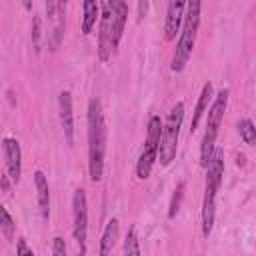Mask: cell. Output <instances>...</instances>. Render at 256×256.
Returning <instances> with one entry per match:
<instances>
[{"label": "cell", "instance_id": "obj_1", "mask_svg": "<svg viewBox=\"0 0 256 256\" xmlns=\"http://www.w3.org/2000/svg\"><path fill=\"white\" fill-rule=\"evenodd\" d=\"M88 176L92 182H100L104 174V156H106V122L102 104L98 98L88 102Z\"/></svg>", "mask_w": 256, "mask_h": 256}, {"label": "cell", "instance_id": "obj_2", "mask_svg": "<svg viewBox=\"0 0 256 256\" xmlns=\"http://www.w3.org/2000/svg\"><path fill=\"white\" fill-rule=\"evenodd\" d=\"M198 26H200V2L192 0L186 2V16H184V24L178 36V44L170 62V70L172 72H182L192 56L194 44H196V36H198Z\"/></svg>", "mask_w": 256, "mask_h": 256}, {"label": "cell", "instance_id": "obj_3", "mask_svg": "<svg viewBox=\"0 0 256 256\" xmlns=\"http://www.w3.org/2000/svg\"><path fill=\"white\" fill-rule=\"evenodd\" d=\"M228 88H222L210 108H208V122H206V132H204V138H202V144H200V166L206 168L214 150H216V138H218V132H220V124H222V118H224V112H226V106H228Z\"/></svg>", "mask_w": 256, "mask_h": 256}, {"label": "cell", "instance_id": "obj_4", "mask_svg": "<svg viewBox=\"0 0 256 256\" xmlns=\"http://www.w3.org/2000/svg\"><path fill=\"white\" fill-rule=\"evenodd\" d=\"M182 120H184V102H176L170 108L168 118L164 122V130H162V140H160V150H158V158L162 166H168L176 158Z\"/></svg>", "mask_w": 256, "mask_h": 256}, {"label": "cell", "instance_id": "obj_5", "mask_svg": "<svg viewBox=\"0 0 256 256\" xmlns=\"http://www.w3.org/2000/svg\"><path fill=\"white\" fill-rule=\"evenodd\" d=\"M72 220H74V240L78 246L76 256H86V238H88V200L82 188H76L72 194Z\"/></svg>", "mask_w": 256, "mask_h": 256}, {"label": "cell", "instance_id": "obj_6", "mask_svg": "<svg viewBox=\"0 0 256 256\" xmlns=\"http://www.w3.org/2000/svg\"><path fill=\"white\" fill-rule=\"evenodd\" d=\"M112 24H114V12L108 2H100V26H98V60L108 62L112 50Z\"/></svg>", "mask_w": 256, "mask_h": 256}, {"label": "cell", "instance_id": "obj_7", "mask_svg": "<svg viewBox=\"0 0 256 256\" xmlns=\"http://www.w3.org/2000/svg\"><path fill=\"white\" fill-rule=\"evenodd\" d=\"M46 14L52 20L48 46H50V50H56L62 42L64 28H66V2H46Z\"/></svg>", "mask_w": 256, "mask_h": 256}, {"label": "cell", "instance_id": "obj_8", "mask_svg": "<svg viewBox=\"0 0 256 256\" xmlns=\"http://www.w3.org/2000/svg\"><path fill=\"white\" fill-rule=\"evenodd\" d=\"M2 152H4V160H6V172H8L10 180L14 184H18L20 176H22V148H20V142L16 138L4 136L2 138Z\"/></svg>", "mask_w": 256, "mask_h": 256}, {"label": "cell", "instance_id": "obj_9", "mask_svg": "<svg viewBox=\"0 0 256 256\" xmlns=\"http://www.w3.org/2000/svg\"><path fill=\"white\" fill-rule=\"evenodd\" d=\"M184 16H186V2H168L166 6V20H164V40L172 42L176 38V34L180 36L182 24H184Z\"/></svg>", "mask_w": 256, "mask_h": 256}, {"label": "cell", "instance_id": "obj_10", "mask_svg": "<svg viewBox=\"0 0 256 256\" xmlns=\"http://www.w3.org/2000/svg\"><path fill=\"white\" fill-rule=\"evenodd\" d=\"M58 112H60V126L68 146L74 144V112H72V94L62 90L58 94Z\"/></svg>", "mask_w": 256, "mask_h": 256}, {"label": "cell", "instance_id": "obj_11", "mask_svg": "<svg viewBox=\"0 0 256 256\" xmlns=\"http://www.w3.org/2000/svg\"><path fill=\"white\" fill-rule=\"evenodd\" d=\"M222 176H224V154L220 148H216L206 166V192L216 194L220 190Z\"/></svg>", "mask_w": 256, "mask_h": 256}, {"label": "cell", "instance_id": "obj_12", "mask_svg": "<svg viewBox=\"0 0 256 256\" xmlns=\"http://www.w3.org/2000/svg\"><path fill=\"white\" fill-rule=\"evenodd\" d=\"M34 186H36V198H38V210L44 220L50 218V188H48V178L44 176L42 170L34 172Z\"/></svg>", "mask_w": 256, "mask_h": 256}, {"label": "cell", "instance_id": "obj_13", "mask_svg": "<svg viewBox=\"0 0 256 256\" xmlns=\"http://www.w3.org/2000/svg\"><path fill=\"white\" fill-rule=\"evenodd\" d=\"M112 12H114V24H112V50L118 48L120 40H122V32L126 26V16H128V4L126 2H118V0H110Z\"/></svg>", "mask_w": 256, "mask_h": 256}, {"label": "cell", "instance_id": "obj_14", "mask_svg": "<svg viewBox=\"0 0 256 256\" xmlns=\"http://www.w3.org/2000/svg\"><path fill=\"white\" fill-rule=\"evenodd\" d=\"M212 100H214V88H212V84H210V82H206V84L202 86L200 96H198L196 108H194V112H192V120H190V132H194V130L198 128V124H200L202 116L208 112V108H210Z\"/></svg>", "mask_w": 256, "mask_h": 256}, {"label": "cell", "instance_id": "obj_15", "mask_svg": "<svg viewBox=\"0 0 256 256\" xmlns=\"http://www.w3.org/2000/svg\"><path fill=\"white\" fill-rule=\"evenodd\" d=\"M156 160H158V148L144 144V148H142V152H140V156H138V162H136V176H138L140 180H146V178L150 176V172H152Z\"/></svg>", "mask_w": 256, "mask_h": 256}, {"label": "cell", "instance_id": "obj_16", "mask_svg": "<svg viewBox=\"0 0 256 256\" xmlns=\"http://www.w3.org/2000/svg\"><path fill=\"white\" fill-rule=\"evenodd\" d=\"M214 214H216V194L204 192V200H202V236L204 238L212 234Z\"/></svg>", "mask_w": 256, "mask_h": 256}, {"label": "cell", "instance_id": "obj_17", "mask_svg": "<svg viewBox=\"0 0 256 256\" xmlns=\"http://www.w3.org/2000/svg\"><path fill=\"white\" fill-rule=\"evenodd\" d=\"M116 238H118V220L112 218V220L106 222L104 232H102V238H100V256H110L112 254V248H114Z\"/></svg>", "mask_w": 256, "mask_h": 256}, {"label": "cell", "instance_id": "obj_18", "mask_svg": "<svg viewBox=\"0 0 256 256\" xmlns=\"http://www.w3.org/2000/svg\"><path fill=\"white\" fill-rule=\"evenodd\" d=\"M82 34H90L92 28L96 26V18H100V4L98 2H92V0H86L82 4Z\"/></svg>", "mask_w": 256, "mask_h": 256}, {"label": "cell", "instance_id": "obj_19", "mask_svg": "<svg viewBox=\"0 0 256 256\" xmlns=\"http://www.w3.org/2000/svg\"><path fill=\"white\" fill-rule=\"evenodd\" d=\"M238 134H240V138H242L244 144H248V146H254L256 144V126L252 124V120L242 118L238 122Z\"/></svg>", "mask_w": 256, "mask_h": 256}, {"label": "cell", "instance_id": "obj_20", "mask_svg": "<svg viewBox=\"0 0 256 256\" xmlns=\"http://www.w3.org/2000/svg\"><path fill=\"white\" fill-rule=\"evenodd\" d=\"M0 230H2V236L6 240H12L14 238V230H16V224L8 212L6 206H0Z\"/></svg>", "mask_w": 256, "mask_h": 256}, {"label": "cell", "instance_id": "obj_21", "mask_svg": "<svg viewBox=\"0 0 256 256\" xmlns=\"http://www.w3.org/2000/svg\"><path fill=\"white\" fill-rule=\"evenodd\" d=\"M184 188H186L184 182H180V184L174 188V194H172L170 206H168V218H170V220L176 218V214H178V210H180V204H182V198H184Z\"/></svg>", "mask_w": 256, "mask_h": 256}, {"label": "cell", "instance_id": "obj_22", "mask_svg": "<svg viewBox=\"0 0 256 256\" xmlns=\"http://www.w3.org/2000/svg\"><path fill=\"white\" fill-rule=\"evenodd\" d=\"M124 256H140V244L134 230H130L124 238Z\"/></svg>", "mask_w": 256, "mask_h": 256}, {"label": "cell", "instance_id": "obj_23", "mask_svg": "<svg viewBox=\"0 0 256 256\" xmlns=\"http://www.w3.org/2000/svg\"><path fill=\"white\" fill-rule=\"evenodd\" d=\"M40 38H42V18L34 16V20H32V46L36 52H40Z\"/></svg>", "mask_w": 256, "mask_h": 256}, {"label": "cell", "instance_id": "obj_24", "mask_svg": "<svg viewBox=\"0 0 256 256\" xmlns=\"http://www.w3.org/2000/svg\"><path fill=\"white\" fill-rule=\"evenodd\" d=\"M52 256H66V242H64V238L56 236L52 240Z\"/></svg>", "mask_w": 256, "mask_h": 256}, {"label": "cell", "instance_id": "obj_25", "mask_svg": "<svg viewBox=\"0 0 256 256\" xmlns=\"http://www.w3.org/2000/svg\"><path fill=\"white\" fill-rule=\"evenodd\" d=\"M16 256H36V254L32 252V248L28 246V242L24 238H18V242H16Z\"/></svg>", "mask_w": 256, "mask_h": 256}, {"label": "cell", "instance_id": "obj_26", "mask_svg": "<svg viewBox=\"0 0 256 256\" xmlns=\"http://www.w3.org/2000/svg\"><path fill=\"white\" fill-rule=\"evenodd\" d=\"M8 178H10L8 174H2V176H0V182H2V192H4V194H8V192H10V182H8Z\"/></svg>", "mask_w": 256, "mask_h": 256}, {"label": "cell", "instance_id": "obj_27", "mask_svg": "<svg viewBox=\"0 0 256 256\" xmlns=\"http://www.w3.org/2000/svg\"><path fill=\"white\" fill-rule=\"evenodd\" d=\"M146 10H148V2L146 0L144 2H138V18H142L146 14Z\"/></svg>", "mask_w": 256, "mask_h": 256}]
</instances>
